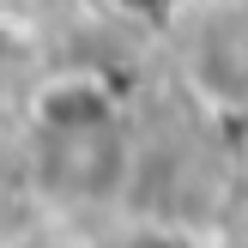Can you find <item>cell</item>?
Returning a JSON list of instances; mask_svg holds the SVG:
<instances>
[{
  "instance_id": "2",
  "label": "cell",
  "mask_w": 248,
  "mask_h": 248,
  "mask_svg": "<svg viewBox=\"0 0 248 248\" xmlns=\"http://www.w3.org/2000/svg\"><path fill=\"white\" fill-rule=\"evenodd\" d=\"M133 248H170V242H133Z\"/></svg>"
},
{
  "instance_id": "3",
  "label": "cell",
  "mask_w": 248,
  "mask_h": 248,
  "mask_svg": "<svg viewBox=\"0 0 248 248\" xmlns=\"http://www.w3.org/2000/svg\"><path fill=\"white\" fill-rule=\"evenodd\" d=\"M236 248H248V236H242V242H236Z\"/></svg>"
},
{
  "instance_id": "1",
  "label": "cell",
  "mask_w": 248,
  "mask_h": 248,
  "mask_svg": "<svg viewBox=\"0 0 248 248\" xmlns=\"http://www.w3.org/2000/svg\"><path fill=\"white\" fill-rule=\"evenodd\" d=\"M48 188L73 200H97L121 176V140L103 121H55L48 127Z\"/></svg>"
}]
</instances>
